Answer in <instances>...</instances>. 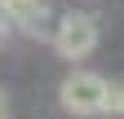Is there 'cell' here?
<instances>
[{
	"instance_id": "cell-1",
	"label": "cell",
	"mask_w": 124,
	"mask_h": 119,
	"mask_svg": "<svg viewBox=\"0 0 124 119\" xmlns=\"http://www.w3.org/2000/svg\"><path fill=\"white\" fill-rule=\"evenodd\" d=\"M49 40H53V49H58V57H67V62H84V57L98 49V22H93V13H62L58 18V26L49 31Z\"/></svg>"
},
{
	"instance_id": "cell-2",
	"label": "cell",
	"mask_w": 124,
	"mask_h": 119,
	"mask_svg": "<svg viewBox=\"0 0 124 119\" xmlns=\"http://www.w3.org/2000/svg\"><path fill=\"white\" fill-rule=\"evenodd\" d=\"M102 88L106 79L102 75H93V71H75V75L62 79V110H71V115H102Z\"/></svg>"
},
{
	"instance_id": "cell-3",
	"label": "cell",
	"mask_w": 124,
	"mask_h": 119,
	"mask_svg": "<svg viewBox=\"0 0 124 119\" xmlns=\"http://www.w3.org/2000/svg\"><path fill=\"white\" fill-rule=\"evenodd\" d=\"M9 26H18L27 35H49V5L44 0H0Z\"/></svg>"
},
{
	"instance_id": "cell-4",
	"label": "cell",
	"mask_w": 124,
	"mask_h": 119,
	"mask_svg": "<svg viewBox=\"0 0 124 119\" xmlns=\"http://www.w3.org/2000/svg\"><path fill=\"white\" fill-rule=\"evenodd\" d=\"M102 115H124V79H106V88H102Z\"/></svg>"
},
{
	"instance_id": "cell-5",
	"label": "cell",
	"mask_w": 124,
	"mask_h": 119,
	"mask_svg": "<svg viewBox=\"0 0 124 119\" xmlns=\"http://www.w3.org/2000/svg\"><path fill=\"white\" fill-rule=\"evenodd\" d=\"M0 119H9V97L0 93Z\"/></svg>"
}]
</instances>
